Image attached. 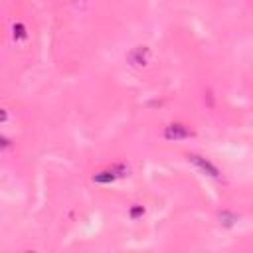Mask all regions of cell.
<instances>
[{
	"label": "cell",
	"mask_w": 253,
	"mask_h": 253,
	"mask_svg": "<svg viewBox=\"0 0 253 253\" xmlns=\"http://www.w3.org/2000/svg\"><path fill=\"white\" fill-rule=\"evenodd\" d=\"M166 138H174V140H180V138H188L192 136V130H188L184 125H170L166 128Z\"/></svg>",
	"instance_id": "cell-1"
},
{
	"label": "cell",
	"mask_w": 253,
	"mask_h": 253,
	"mask_svg": "<svg viewBox=\"0 0 253 253\" xmlns=\"http://www.w3.org/2000/svg\"><path fill=\"white\" fill-rule=\"evenodd\" d=\"M192 160H194L196 164H200V168H204V170H210V172H211V176H217V168H215L213 164H210L208 160L204 162V160H200V156H192Z\"/></svg>",
	"instance_id": "cell-2"
}]
</instances>
